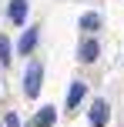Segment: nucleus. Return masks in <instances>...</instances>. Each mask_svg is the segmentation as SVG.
Masks as SVG:
<instances>
[{"mask_svg":"<svg viewBox=\"0 0 124 127\" xmlns=\"http://www.w3.org/2000/svg\"><path fill=\"white\" fill-rule=\"evenodd\" d=\"M107 117H111L107 104H104V100H94V107H91V127H104Z\"/></svg>","mask_w":124,"mask_h":127,"instance_id":"2","label":"nucleus"},{"mask_svg":"<svg viewBox=\"0 0 124 127\" xmlns=\"http://www.w3.org/2000/svg\"><path fill=\"white\" fill-rule=\"evenodd\" d=\"M97 27H101L97 13H84V17H81V30H97Z\"/></svg>","mask_w":124,"mask_h":127,"instance_id":"7","label":"nucleus"},{"mask_svg":"<svg viewBox=\"0 0 124 127\" xmlns=\"http://www.w3.org/2000/svg\"><path fill=\"white\" fill-rule=\"evenodd\" d=\"M34 44H37V33H34V30H27L24 37H20V50H24V54H30V50H34Z\"/></svg>","mask_w":124,"mask_h":127,"instance_id":"8","label":"nucleus"},{"mask_svg":"<svg viewBox=\"0 0 124 127\" xmlns=\"http://www.w3.org/2000/svg\"><path fill=\"white\" fill-rule=\"evenodd\" d=\"M97 54H101L97 40H84V44H81V60H84V64H94V60H97Z\"/></svg>","mask_w":124,"mask_h":127,"instance_id":"3","label":"nucleus"},{"mask_svg":"<svg viewBox=\"0 0 124 127\" xmlns=\"http://www.w3.org/2000/svg\"><path fill=\"white\" fill-rule=\"evenodd\" d=\"M27 7H30L27 0H10V20L13 24H24L27 20Z\"/></svg>","mask_w":124,"mask_h":127,"instance_id":"4","label":"nucleus"},{"mask_svg":"<svg viewBox=\"0 0 124 127\" xmlns=\"http://www.w3.org/2000/svg\"><path fill=\"white\" fill-rule=\"evenodd\" d=\"M3 127H20V121H17V114H7V121H3Z\"/></svg>","mask_w":124,"mask_h":127,"instance_id":"10","label":"nucleus"},{"mask_svg":"<svg viewBox=\"0 0 124 127\" xmlns=\"http://www.w3.org/2000/svg\"><path fill=\"white\" fill-rule=\"evenodd\" d=\"M0 64H10V40L0 33Z\"/></svg>","mask_w":124,"mask_h":127,"instance_id":"9","label":"nucleus"},{"mask_svg":"<svg viewBox=\"0 0 124 127\" xmlns=\"http://www.w3.org/2000/svg\"><path fill=\"white\" fill-rule=\"evenodd\" d=\"M54 121H57V110H54V107H40V114L34 117V124H37V127H50Z\"/></svg>","mask_w":124,"mask_h":127,"instance_id":"6","label":"nucleus"},{"mask_svg":"<svg viewBox=\"0 0 124 127\" xmlns=\"http://www.w3.org/2000/svg\"><path fill=\"white\" fill-rule=\"evenodd\" d=\"M40 80H44V67L34 60L30 67H27V74H24V94L27 97H37L40 94Z\"/></svg>","mask_w":124,"mask_h":127,"instance_id":"1","label":"nucleus"},{"mask_svg":"<svg viewBox=\"0 0 124 127\" xmlns=\"http://www.w3.org/2000/svg\"><path fill=\"white\" fill-rule=\"evenodd\" d=\"M87 94V84L84 80H77V84H71V94H67V107H77L81 104V97Z\"/></svg>","mask_w":124,"mask_h":127,"instance_id":"5","label":"nucleus"}]
</instances>
